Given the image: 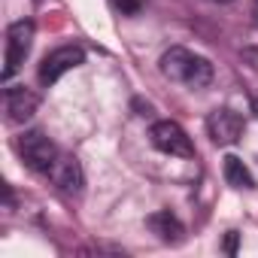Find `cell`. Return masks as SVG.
Wrapping results in <instances>:
<instances>
[{"instance_id":"4","label":"cell","mask_w":258,"mask_h":258,"mask_svg":"<svg viewBox=\"0 0 258 258\" xmlns=\"http://www.w3.org/2000/svg\"><path fill=\"white\" fill-rule=\"evenodd\" d=\"M34 46V22L31 19H19L10 25L7 31V61H4V79H13L19 73V67L25 64L28 52Z\"/></svg>"},{"instance_id":"8","label":"cell","mask_w":258,"mask_h":258,"mask_svg":"<svg viewBox=\"0 0 258 258\" xmlns=\"http://www.w3.org/2000/svg\"><path fill=\"white\" fill-rule=\"evenodd\" d=\"M4 106H7V118L16 121V124H22V121H28V118L37 112L40 94L31 91L28 85H10V88L4 91Z\"/></svg>"},{"instance_id":"14","label":"cell","mask_w":258,"mask_h":258,"mask_svg":"<svg viewBox=\"0 0 258 258\" xmlns=\"http://www.w3.org/2000/svg\"><path fill=\"white\" fill-rule=\"evenodd\" d=\"M219 4H231V0H219Z\"/></svg>"},{"instance_id":"7","label":"cell","mask_w":258,"mask_h":258,"mask_svg":"<svg viewBox=\"0 0 258 258\" xmlns=\"http://www.w3.org/2000/svg\"><path fill=\"white\" fill-rule=\"evenodd\" d=\"M243 127H246V121L234 109L222 106V109H213L207 115V131H210V137H213L216 146H234V143H240Z\"/></svg>"},{"instance_id":"9","label":"cell","mask_w":258,"mask_h":258,"mask_svg":"<svg viewBox=\"0 0 258 258\" xmlns=\"http://www.w3.org/2000/svg\"><path fill=\"white\" fill-rule=\"evenodd\" d=\"M146 228H149L161 243H179L182 234H185L182 222H179L170 210H158V213H152V216L146 219Z\"/></svg>"},{"instance_id":"11","label":"cell","mask_w":258,"mask_h":258,"mask_svg":"<svg viewBox=\"0 0 258 258\" xmlns=\"http://www.w3.org/2000/svg\"><path fill=\"white\" fill-rule=\"evenodd\" d=\"M112 4H115V10L124 13V16H137V13L143 10L146 0H112Z\"/></svg>"},{"instance_id":"12","label":"cell","mask_w":258,"mask_h":258,"mask_svg":"<svg viewBox=\"0 0 258 258\" xmlns=\"http://www.w3.org/2000/svg\"><path fill=\"white\" fill-rule=\"evenodd\" d=\"M225 252H228V255L237 252V234H234V231H228V237H225Z\"/></svg>"},{"instance_id":"13","label":"cell","mask_w":258,"mask_h":258,"mask_svg":"<svg viewBox=\"0 0 258 258\" xmlns=\"http://www.w3.org/2000/svg\"><path fill=\"white\" fill-rule=\"evenodd\" d=\"M34 4H46V0H34Z\"/></svg>"},{"instance_id":"2","label":"cell","mask_w":258,"mask_h":258,"mask_svg":"<svg viewBox=\"0 0 258 258\" xmlns=\"http://www.w3.org/2000/svg\"><path fill=\"white\" fill-rule=\"evenodd\" d=\"M149 143L164 152V155H173V158H191L195 155V143L191 137L185 134V127L170 121V118H161L149 127Z\"/></svg>"},{"instance_id":"6","label":"cell","mask_w":258,"mask_h":258,"mask_svg":"<svg viewBox=\"0 0 258 258\" xmlns=\"http://www.w3.org/2000/svg\"><path fill=\"white\" fill-rule=\"evenodd\" d=\"M82 61H85V52H82L79 46H61V49L49 52V55L43 58V64H40V85H46V88L55 85L64 73L76 70Z\"/></svg>"},{"instance_id":"3","label":"cell","mask_w":258,"mask_h":258,"mask_svg":"<svg viewBox=\"0 0 258 258\" xmlns=\"http://www.w3.org/2000/svg\"><path fill=\"white\" fill-rule=\"evenodd\" d=\"M58 146L43 134V131H28V134H22L19 137V155H22V161H25V167L28 170H34V173H49V167H52V161L58 158Z\"/></svg>"},{"instance_id":"1","label":"cell","mask_w":258,"mask_h":258,"mask_svg":"<svg viewBox=\"0 0 258 258\" xmlns=\"http://www.w3.org/2000/svg\"><path fill=\"white\" fill-rule=\"evenodd\" d=\"M158 70L164 79L170 82H179V85H188V88H204L213 82V64L182 46H173L161 55L158 61Z\"/></svg>"},{"instance_id":"10","label":"cell","mask_w":258,"mask_h":258,"mask_svg":"<svg viewBox=\"0 0 258 258\" xmlns=\"http://www.w3.org/2000/svg\"><path fill=\"white\" fill-rule=\"evenodd\" d=\"M222 173H225V182L234 185V188H255V179H252L249 167H246L237 155H225V161H222Z\"/></svg>"},{"instance_id":"5","label":"cell","mask_w":258,"mask_h":258,"mask_svg":"<svg viewBox=\"0 0 258 258\" xmlns=\"http://www.w3.org/2000/svg\"><path fill=\"white\" fill-rule=\"evenodd\" d=\"M49 182L61 191V195H82V188H85V173H82V164L70 155V152H58V158L52 161V167H49Z\"/></svg>"}]
</instances>
